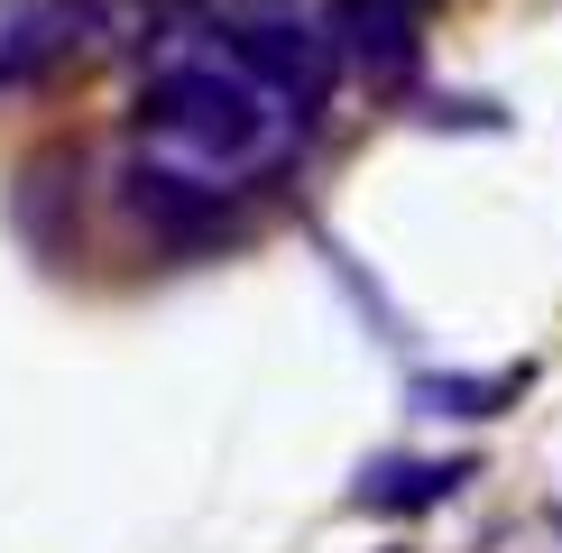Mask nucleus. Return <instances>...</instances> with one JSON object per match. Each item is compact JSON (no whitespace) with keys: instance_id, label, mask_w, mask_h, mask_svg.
Masks as SVG:
<instances>
[{"instance_id":"nucleus-1","label":"nucleus","mask_w":562,"mask_h":553,"mask_svg":"<svg viewBox=\"0 0 562 553\" xmlns=\"http://www.w3.org/2000/svg\"><path fill=\"white\" fill-rule=\"evenodd\" d=\"M304 121L277 92H259L249 75H231L222 56H176L157 65L148 92L130 102V138L138 157H167V167H194V176H259L286 157V138Z\"/></svg>"},{"instance_id":"nucleus-2","label":"nucleus","mask_w":562,"mask_h":553,"mask_svg":"<svg viewBox=\"0 0 562 553\" xmlns=\"http://www.w3.org/2000/svg\"><path fill=\"white\" fill-rule=\"evenodd\" d=\"M194 56H222L231 75H249L259 92H277L295 121H314V102L341 75L333 29H323V19H295V10H222V19H194Z\"/></svg>"},{"instance_id":"nucleus-3","label":"nucleus","mask_w":562,"mask_h":553,"mask_svg":"<svg viewBox=\"0 0 562 553\" xmlns=\"http://www.w3.org/2000/svg\"><path fill=\"white\" fill-rule=\"evenodd\" d=\"M111 184H121V213L148 230L157 249H184V259H203V249H231V240L249 230L240 184L194 176V167H167V157H130Z\"/></svg>"},{"instance_id":"nucleus-4","label":"nucleus","mask_w":562,"mask_h":553,"mask_svg":"<svg viewBox=\"0 0 562 553\" xmlns=\"http://www.w3.org/2000/svg\"><path fill=\"white\" fill-rule=\"evenodd\" d=\"M102 0H0V92H37L102 46Z\"/></svg>"},{"instance_id":"nucleus-5","label":"nucleus","mask_w":562,"mask_h":553,"mask_svg":"<svg viewBox=\"0 0 562 553\" xmlns=\"http://www.w3.org/2000/svg\"><path fill=\"white\" fill-rule=\"evenodd\" d=\"M323 29H333L341 75L369 92H406L415 65H425V10L415 0H333Z\"/></svg>"},{"instance_id":"nucleus-6","label":"nucleus","mask_w":562,"mask_h":553,"mask_svg":"<svg viewBox=\"0 0 562 553\" xmlns=\"http://www.w3.org/2000/svg\"><path fill=\"white\" fill-rule=\"evenodd\" d=\"M480 479V461L471 452H379L369 461L360 479H350V507H360V517H434L442 498H461Z\"/></svg>"},{"instance_id":"nucleus-7","label":"nucleus","mask_w":562,"mask_h":553,"mask_svg":"<svg viewBox=\"0 0 562 553\" xmlns=\"http://www.w3.org/2000/svg\"><path fill=\"white\" fill-rule=\"evenodd\" d=\"M535 387V369H415V406L425 415H452V425H488V415H507Z\"/></svg>"},{"instance_id":"nucleus-8","label":"nucleus","mask_w":562,"mask_h":553,"mask_svg":"<svg viewBox=\"0 0 562 553\" xmlns=\"http://www.w3.org/2000/svg\"><path fill=\"white\" fill-rule=\"evenodd\" d=\"M415 121L425 129H507V102H461L452 92V102H415Z\"/></svg>"}]
</instances>
